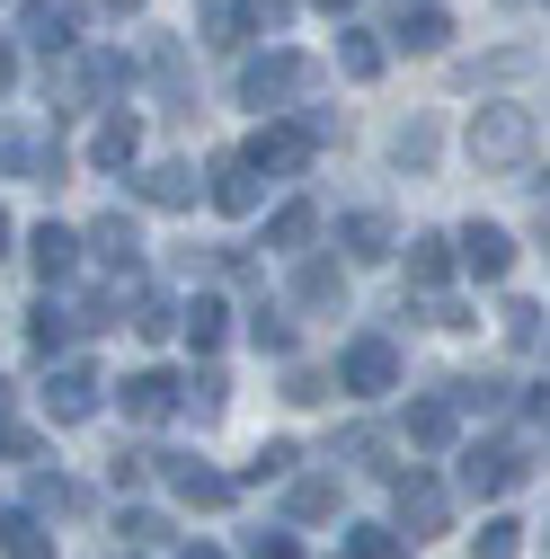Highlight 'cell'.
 Here are the masks:
<instances>
[{
	"instance_id": "36",
	"label": "cell",
	"mask_w": 550,
	"mask_h": 559,
	"mask_svg": "<svg viewBox=\"0 0 550 559\" xmlns=\"http://www.w3.org/2000/svg\"><path fill=\"white\" fill-rule=\"evenodd\" d=\"M524 72H533V45H506V53H489V62H470L462 81L479 90V81H524Z\"/></svg>"
},
{
	"instance_id": "5",
	"label": "cell",
	"mask_w": 550,
	"mask_h": 559,
	"mask_svg": "<svg viewBox=\"0 0 550 559\" xmlns=\"http://www.w3.org/2000/svg\"><path fill=\"white\" fill-rule=\"evenodd\" d=\"M0 178H62V143L53 133H27V124H0Z\"/></svg>"
},
{
	"instance_id": "28",
	"label": "cell",
	"mask_w": 550,
	"mask_h": 559,
	"mask_svg": "<svg viewBox=\"0 0 550 559\" xmlns=\"http://www.w3.org/2000/svg\"><path fill=\"white\" fill-rule=\"evenodd\" d=\"M337 240H347V258H391V249H399V240H391V214H347Z\"/></svg>"
},
{
	"instance_id": "32",
	"label": "cell",
	"mask_w": 550,
	"mask_h": 559,
	"mask_svg": "<svg viewBox=\"0 0 550 559\" xmlns=\"http://www.w3.org/2000/svg\"><path fill=\"white\" fill-rule=\"evenodd\" d=\"M72 507H81V498H72V479H62V471H36V479H27V515H36V524H45V515H72Z\"/></svg>"
},
{
	"instance_id": "17",
	"label": "cell",
	"mask_w": 550,
	"mask_h": 559,
	"mask_svg": "<svg viewBox=\"0 0 550 559\" xmlns=\"http://www.w3.org/2000/svg\"><path fill=\"white\" fill-rule=\"evenodd\" d=\"M72 81H81V98H116V90H133V62H124L116 45H89Z\"/></svg>"
},
{
	"instance_id": "13",
	"label": "cell",
	"mask_w": 550,
	"mask_h": 559,
	"mask_svg": "<svg viewBox=\"0 0 550 559\" xmlns=\"http://www.w3.org/2000/svg\"><path fill=\"white\" fill-rule=\"evenodd\" d=\"M27 258H36V275H45V285H62V275H72L89 249H81V231H62V223H36V231H27Z\"/></svg>"
},
{
	"instance_id": "37",
	"label": "cell",
	"mask_w": 550,
	"mask_h": 559,
	"mask_svg": "<svg viewBox=\"0 0 550 559\" xmlns=\"http://www.w3.org/2000/svg\"><path fill=\"white\" fill-rule=\"evenodd\" d=\"M178 408L195 417V427H214V417H223V373H195V382L178 391Z\"/></svg>"
},
{
	"instance_id": "24",
	"label": "cell",
	"mask_w": 550,
	"mask_h": 559,
	"mask_svg": "<svg viewBox=\"0 0 550 559\" xmlns=\"http://www.w3.org/2000/svg\"><path fill=\"white\" fill-rule=\"evenodd\" d=\"M19 36H27L36 53H62V45H72V19H62L53 0H27V10H19Z\"/></svg>"
},
{
	"instance_id": "21",
	"label": "cell",
	"mask_w": 550,
	"mask_h": 559,
	"mask_svg": "<svg viewBox=\"0 0 550 559\" xmlns=\"http://www.w3.org/2000/svg\"><path fill=\"white\" fill-rule=\"evenodd\" d=\"M382 36L373 27H337V72H347V81H382Z\"/></svg>"
},
{
	"instance_id": "2",
	"label": "cell",
	"mask_w": 550,
	"mask_h": 559,
	"mask_svg": "<svg viewBox=\"0 0 550 559\" xmlns=\"http://www.w3.org/2000/svg\"><path fill=\"white\" fill-rule=\"evenodd\" d=\"M302 90H311V62H302V53H285V45L240 62V107H258V116H266V107H294Z\"/></svg>"
},
{
	"instance_id": "6",
	"label": "cell",
	"mask_w": 550,
	"mask_h": 559,
	"mask_svg": "<svg viewBox=\"0 0 550 559\" xmlns=\"http://www.w3.org/2000/svg\"><path fill=\"white\" fill-rule=\"evenodd\" d=\"M515 479H524L515 444H462V498H506Z\"/></svg>"
},
{
	"instance_id": "35",
	"label": "cell",
	"mask_w": 550,
	"mask_h": 559,
	"mask_svg": "<svg viewBox=\"0 0 550 559\" xmlns=\"http://www.w3.org/2000/svg\"><path fill=\"white\" fill-rule=\"evenodd\" d=\"M328 559H399V533H391V524H356Z\"/></svg>"
},
{
	"instance_id": "33",
	"label": "cell",
	"mask_w": 550,
	"mask_h": 559,
	"mask_svg": "<svg viewBox=\"0 0 550 559\" xmlns=\"http://www.w3.org/2000/svg\"><path fill=\"white\" fill-rule=\"evenodd\" d=\"M195 27H204V45H240L249 36V10H240V0H204Z\"/></svg>"
},
{
	"instance_id": "16",
	"label": "cell",
	"mask_w": 550,
	"mask_h": 559,
	"mask_svg": "<svg viewBox=\"0 0 550 559\" xmlns=\"http://www.w3.org/2000/svg\"><path fill=\"white\" fill-rule=\"evenodd\" d=\"M294 302H302V311H337V302H347V266H337V258H302Z\"/></svg>"
},
{
	"instance_id": "23",
	"label": "cell",
	"mask_w": 550,
	"mask_h": 559,
	"mask_svg": "<svg viewBox=\"0 0 550 559\" xmlns=\"http://www.w3.org/2000/svg\"><path fill=\"white\" fill-rule=\"evenodd\" d=\"M444 275H453V240L444 231H418V240H408V285H444Z\"/></svg>"
},
{
	"instance_id": "49",
	"label": "cell",
	"mask_w": 550,
	"mask_h": 559,
	"mask_svg": "<svg viewBox=\"0 0 550 559\" xmlns=\"http://www.w3.org/2000/svg\"><path fill=\"white\" fill-rule=\"evenodd\" d=\"M178 559H223V550H214V542H195V550H178Z\"/></svg>"
},
{
	"instance_id": "40",
	"label": "cell",
	"mask_w": 550,
	"mask_h": 559,
	"mask_svg": "<svg viewBox=\"0 0 550 559\" xmlns=\"http://www.w3.org/2000/svg\"><path fill=\"white\" fill-rule=\"evenodd\" d=\"M294 471V444H258V462H249V479H285Z\"/></svg>"
},
{
	"instance_id": "10",
	"label": "cell",
	"mask_w": 550,
	"mask_h": 559,
	"mask_svg": "<svg viewBox=\"0 0 550 559\" xmlns=\"http://www.w3.org/2000/svg\"><path fill=\"white\" fill-rule=\"evenodd\" d=\"M240 152H249V160H258V169L275 178V169H302V160H311L320 143H311V133H302V124H258V133H249V143H240Z\"/></svg>"
},
{
	"instance_id": "50",
	"label": "cell",
	"mask_w": 550,
	"mask_h": 559,
	"mask_svg": "<svg viewBox=\"0 0 550 559\" xmlns=\"http://www.w3.org/2000/svg\"><path fill=\"white\" fill-rule=\"evenodd\" d=\"M311 10H337V19H347V10H356V0H311Z\"/></svg>"
},
{
	"instance_id": "42",
	"label": "cell",
	"mask_w": 550,
	"mask_h": 559,
	"mask_svg": "<svg viewBox=\"0 0 550 559\" xmlns=\"http://www.w3.org/2000/svg\"><path fill=\"white\" fill-rule=\"evenodd\" d=\"M249 559H302L294 533H249Z\"/></svg>"
},
{
	"instance_id": "15",
	"label": "cell",
	"mask_w": 550,
	"mask_h": 559,
	"mask_svg": "<svg viewBox=\"0 0 550 559\" xmlns=\"http://www.w3.org/2000/svg\"><path fill=\"white\" fill-rule=\"evenodd\" d=\"M453 436H462V408H453L444 391L408 408V444H418V453H453Z\"/></svg>"
},
{
	"instance_id": "41",
	"label": "cell",
	"mask_w": 550,
	"mask_h": 559,
	"mask_svg": "<svg viewBox=\"0 0 550 559\" xmlns=\"http://www.w3.org/2000/svg\"><path fill=\"white\" fill-rule=\"evenodd\" d=\"M160 471V453H116V488H143Z\"/></svg>"
},
{
	"instance_id": "18",
	"label": "cell",
	"mask_w": 550,
	"mask_h": 559,
	"mask_svg": "<svg viewBox=\"0 0 550 559\" xmlns=\"http://www.w3.org/2000/svg\"><path fill=\"white\" fill-rule=\"evenodd\" d=\"M178 391H187L178 373H133L116 400H124V417H143V427H152V417H169V408H178Z\"/></svg>"
},
{
	"instance_id": "14",
	"label": "cell",
	"mask_w": 550,
	"mask_h": 559,
	"mask_svg": "<svg viewBox=\"0 0 550 559\" xmlns=\"http://www.w3.org/2000/svg\"><path fill=\"white\" fill-rule=\"evenodd\" d=\"M169 488H178V507H231V471H214V462H169Z\"/></svg>"
},
{
	"instance_id": "1",
	"label": "cell",
	"mask_w": 550,
	"mask_h": 559,
	"mask_svg": "<svg viewBox=\"0 0 550 559\" xmlns=\"http://www.w3.org/2000/svg\"><path fill=\"white\" fill-rule=\"evenodd\" d=\"M470 160L489 169V178L524 169L533 160V107H479L470 116Z\"/></svg>"
},
{
	"instance_id": "45",
	"label": "cell",
	"mask_w": 550,
	"mask_h": 559,
	"mask_svg": "<svg viewBox=\"0 0 550 559\" xmlns=\"http://www.w3.org/2000/svg\"><path fill=\"white\" fill-rule=\"evenodd\" d=\"M0 453H10V462H27V453H36V436H27V427H10V417H0Z\"/></svg>"
},
{
	"instance_id": "3",
	"label": "cell",
	"mask_w": 550,
	"mask_h": 559,
	"mask_svg": "<svg viewBox=\"0 0 550 559\" xmlns=\"http://www.w3.org/2000/svg\"><path fill=\"white\" fill-rule=\"evenodd\" d=\"M391 382H399V346H391V337H373V329H364V337H347V356H337V391L382 400Z\"/></svg>"
},
{
	"instance_id": "31",
	"label": "cell",
	"mask_w": 550,
	"mask_h": 559,
	"mask_svg": "<svg viewBox=\"0 0 550 559\" xmlns=\"http://www.w3.org/2000/svg\"><path fill=\"white\" fill-rule=\"evenodd\" d=\"M391 160H399V169H435V124H427V116H408V124L391 133Z\"/></svg>"
},
{
	"instance_id": "29",
	"label": "cell",
	"mask_w": 550,
	"mask_h": 559,
	"mask_svg": "<svg viewBox=\"0 0 550 559\" xmlns=\"http://www.w3.org/2000/svg\"><path fill=\"white\" fill-rule=\"evenodd\" d=\"M178 329H187L195 346H223V329H231V311H223V294H195V302L178 311Z\"/></svg>"
},
{
	"instance_id": "25",
	"label": "cell",
	"mask_w": 550,
	"mask_h": 559,
	"mask_svg": "<svg viewBox=\"0 0 550 559\" xmlns=\"http://www.w3.org/2000/svg\"><path fill=\"white\" fill-rule=\"evenodd\" d=\"M72 329H81V311H62L53 294L27 311V346H36V356H53V346H72Z\"/></svg>"
},
{
	"instance_id": "26",
	"label": "cell",
	"mask_w": 550,
	"mask_h": 559,
	"mask_svg": "<svg viewBox=\"0 0 550 559\" xmlns=\"http://www.w3.org/2000/svg\"><path fill=\"white\" fill-rule=\"evenodd\" d=\"M311 231H320V214H311V204H275V223H266V249L302 258V249H311Z\"/></svg>"
},
{
	"instance_id": "7",
	"label": "cell",
	"mask_w": 550,
	"mask_h": 559,
	"mask_svg": "<svg viewBox=\"0 0 550 559\" xmlns=\"http://www.w3.org/2000/svg\"><path fill=\"white\" fill-rule=\"evenodd\" d=\"M98 373L89 365H53V382H45V417H53V427H81V417H98Z\"/></svg>"
},
{
	"instance_id": "12",
	"label": "cell",
	"mask_w": 550,
	"mask_h": 559,
	"mask_svg": "<svg viewBox=\"0 0 550 559\" xmlns=\"http://www.w3.org/2000/svg\"><path fill=\"white\" fill-rule=\"evenodd\" d=\"M453 249H462V266H470V275H479V285H498V275H506V266H515V240H506V231H498V223H470V231H462V240H453Z\"/></svg>"
},
{
	"instance_id": "43",
	"label": "cell",
	"mask_w": 550,
	"mask_h": 559,
	"mask_svg": "<svg viewBox=\"0 0 550 559\" xmlns=\"http://www.w3.org/2000/svg\"><path fill=\"white\" fill-rule=\"evenodd\" d=\"M240 10H249V27H266V36H275V27L294 19V0H240Z\"/></svg>"
},
{
	"instance_id": "30",
	"label": "cell",
	"mask_w": 550,
	"mask_h": 559,
	"mask_svg": "<svg viewBox=\"0 0 550 559\" xmlns=\"http://www.w3.org/2000/svg\"><path fill=\"white\" fill-rule=\"evenodd\" d=\"M178 311H187V302H169V294H152V285H143V294H133V320H124V329H133V337H169V329H178Z\"/></svg>"
},
{
	"instance_id": "9",
	"label": "cell",
	"mask_w": 550,
	"mask_h": 559,
	"mask_svg": "<svg viewBox=\"0 0 550 559\" xmlns=\"http://www.w3.org/2000/svg\"><path fill=\"white\" fill-rule=\"evenodd\" d=\"M214 204H223V214H258V204H266V169L249 152H223L214 160Z\"/></svg>"
},
{
	"instance_id": "48",
	"label": "cell",
	"mask_w": 550,
	"mask_h": 559,
	"mask_svg": "<svg viewBox=\"0 0 550 559\" xmlns=\"http://www.w3.org/2000/svg\"><path fill=\"white\" fill-rule=\"evenodd\" d=\"M89 10H107V19H133V10H143V0H89Z\"/></svg>"
},
{
	"instance_id": "47",
	"label": "cell",
	"mask_w": 550,
	"mask_h": 559,
	"mask_svg": "<svg viewBox=\"0 0 550 559\" xmlns=\"http://www.w3.org/2000/svg\"><path fill=\"white\" fill-rule=\"evenodd\" d=\"M19 81V53H10V36H0V90H10Z\"/></svg>"
},
{
	"instance_id": "51",
	"label": "cell",
	"mask_w": 550,
	"mask_h": 559,
	"mask_svg": "<svg viewBox=\"0 0 550 559\" xmlns=\"http://www.w3.org/2000/svg\"><path fill=\"white\" fill-rule=\"evenodd\" d=\"M0 258H10V214H0Z\"/></svg>"
},
{
	"instance_id": "46",
	"label": "cell",
	"mask_w": 550,
	"mask_h": 559,
	"mask_svg": "<svg viewBox=\"0 0 550 559\" xmlns=\"http://www.w3.org/2000/svg\"><path fill=\"white\" fill-rule=\"evenodd\" d=\"M533 436H541V444H550V391H541V400H533Z\"/></svg>"
},
{
	"instance_id": "20",
	"label": "cell",
	"mask_w": 550,
	"mask_h": 559,
	"mask_svg": "<svg viewBox=\"0 0 550 559\" xmlns=\"http://www.w3.org/2000/svg\"><path fill=\"white\" fill-rule=\"evenodd\" d=\"M143 160V133H133V116H107L98 133H89V169H133Z\"/></svg>"
},
{
	"instance_id": "44",
	"label": "cell",
	"mask_w": 550,
	"mask_h": 559,
	"mask_svg": "<svg viewBox=\"0 0 550 559\" xmlns=\"http://www.w3.org/2000/svg\"><path fill=\"white\" fill-rule=\"evenodd\" d=\"M506 337L533 346V337H541V311H533V302H506Z\"/></svg>"
},
{
	"instance_id": "38",
	"label": "cell",
	"mask_w": 550,
	"mask_h": 559,
	"mask_svg": "<svg viewBox=\"0 0 550 559\" xmlns=\"http://www.w3.org/2000/svg\"><path fill=\"white\" fill-rule=\"evenodd\" d=\"M249 337L266 346V356H285V346H294V320L275 311V302H258V311H249Z\"/></svg>"
},
{
	"instance_id": "22",
	"label": "cell",
	"mask_w": 550,
	"mask_h": 559,
	"mask_svg": "<svg viewBox=\"0 0 550 559\" xmlns=\"http://www.w3.org/2000/svg\"><path fill=\"white\" fill-rule=\"evenodd\" d=\"M0 559H53V533L19 507H0Z\"/></svg>"
},
{
	"instance_id": "39",
	"label": "cell",
	"mask_w": 550,
	"mask_h": 559,
	"mask_svg": "<svg viewBox=\"0 0 550 559\" xmlns=\"http://www.w3.org/2000/svg\"><path fill=\"white\" fill-rule=\"evenodd\" d=\"M294 515H302V524L337 515V479H302V488H294Z\"/></svg>"
},
{
	"instance_id": "34",
	"label": "cell",
	"mask_w": 550,
	"mask_h": 559,
	"mask_svg": "<svg viewBox=\"0 0 550 559\" xmlns=\"http://www.w3.org/2000/svg\"><path fill=\"white\" fill-rule=\"evenodd\" d=\"M515 550H524V524L515 515H489V524L470 533V559H515Z\"/></svg>"
},
{
	"instance_id": "27",
	"label": "cell",
	"mask_w": 550,
	"mask_h": 559,
	"mask_svg": "<svg viewBox=\"0 0 550 559\" xmlns=\"http://www.w3.org/2000/svg\"><path fill=\"white\" fill-rule=\"evenodd\" d=\"M152 81H160L169 107H187V45L178 36H152Z\"/></svg>"
},
{
	"instance_id": "19",
	"label": "cell",
	"mask_w": 550,
	"mask_h": 559,
	"mask_svg": "<svg viewBox=\"0 0 550 559\" xmlns=\"http://www.w3.org/2000/svg\"><path fill=\"white\" fill-rule=\"evenodd\" d=\"M133 195H143V204H169V214H178V204H195V169H187V160H152L143 178H133Z\"/></svg>"
},
{
	"instance_id": "4",
	"label": "cell",
	"mask_w": 550,
	"mask_h": 559,
	"mask_svg": "<svg viewBox=\"0 0 550 559\" xmlns=\"http://www.w3.org/2000/svg\"><path fill=\"white\" fill-rule=\"evenodd\" d=\"M444 524H453V488L427 479V471H408V479H399V524H391V533L418 542V533H444Z\"/></svg>"
},
{
	"instance_id": "8",
	"label": "cell",
	"mask_w": 550,
	"mask_h": 559,
	"mask_svg": "<svg viewBox=\"0 0 550 559\" xmlns=\"http://www.w3.org/2000/svg\"><path fill=\"white\" fill-rule=\"evenodd\" d=\"M444 36H453L444 0H399V10H391V45L399 53H444Z\"/></svg>"
},
{
	"instance_id": "11",
	"label": "cell",
	"mask_w": 550,
	"mask_h": 559,
	"mask_svg": "<svg viewBox=\"0 0 550 559\" xmlns=\"http://www.w3.org/2000/svg\"><path fill=\"white\" fill-rule=\"evenodd\" d=\"M81 249H89L98 266H116V275H133V258H143V231H133L124 214H98V223L81 231Z\"/></svg>"
}]
</instances>
